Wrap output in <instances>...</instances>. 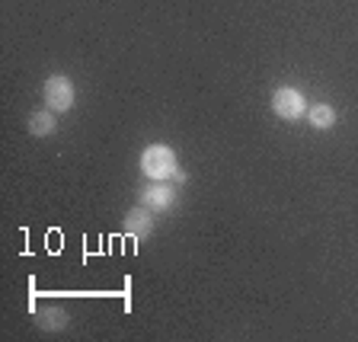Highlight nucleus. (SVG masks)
<instances>
[{
    "label": "nucleus",
    "mask_w": 358,
    "mask_h": 342,
    "mask_svg": "<svg viewBox=\"0 0 358 342\" xmlns=\"http://www.w3.org/2000/svg\"><path fill=\"white\" fill-rule=\"evenodd\" d=\"M125 231L131 234V237H148V234L154 231V211H150L148 205H138V208H131L125 215Z\"/></svg>",
    "instance_id": "nucleus-5"
},
{
    "label": "nucleus",
    "mask_w": 358,
    "mask_h": 342,
    "mask_svg": "<svg viewBox=\"0 0 358 342\" xmlns=\"http://www.w3.org/2000/svg\"><path fill=\"white\" fill-rule=\"evenodd\" d=\"M272 112L285 122H298L307 115V99L298 87H278L272 93Z\"/></svg>",
    "instance_id": "nucleus-3"
},
{
    "label": "nucleus",
    "mask_w": 358,
    "mask_h": 342,
    "mask_svg": "<svg viewBox=\"0 0 358 342\" xmlns=\"http://www.w3.org/2000/svg\"><path fill=\"white\" fill-rule=\"evenodd\" d=\"M307 122H310V128H317V131H327V128H333L336 125V109L329 103H313V106H307V115H304Z\"/></svg>",
    "instance_id": "nucleus-7"
},
{
    "label": "nucleus",
    "mask_w": 358,
    "mask_h": 342,
    "mask_svg": "<svg viewBox=\"0 0 358 342\" xmlns=\"http://www.w3.org/2000/svg\"><path fill=\"white\" fill-rule=\"evenodd\" d=\"M141 173L154 183H164V179H173V183H186V173L179 170V160L173 154V148L166 144H150L141 154Z\"/></svg>",
    "instance_id": "nucleus-1"
},
{
    "label": "nucleus",
    "mask_w": 358,
    "mask_h": 342,
    "mask_svg": "<svg viewBox=\"0 0 358 342\" xmlns=\"http://www.w3.org/2000/svg\"><path fill=\"white\" fill-rule=\"evenodd\" d=\"M64 323H67V313L61 307H48V311L38 313V327L45 333H58V329H64Z\"/></svg>",
    "instance_id": "nucleus-8"
},
{
    "label": "nucleus",
    "mask_w": 358,
    "mask_h": 342,
    "mask_svg": "<svg viewBox=\"0 0 358 342\" xmlns=\"http://www.w3.org/2000/svg\"><path fill=\"white\" fill-rule=\"evenodd\" d=\"M141 205H148L150 211H170L176 205V189L166 183H150L141 189Z\"/></svg>",
    "instance_id": "nucleus-4"
},
{
    "label": "nucleus",
    "mask_w": 358,
    "mask_h": 342,
    "mask_svg": "<svg viewBox=\"0 0 358 342\" xmlns=\"http://www.w3.org/2000/svg\"><path fill=\"white\" fill-rule=\"evenodd\" d=\"M26 128H29V134H36V138H52V134L58 131V112H52V109L32 112Z\"/></svg>",
    "instance_id": "nucleus-6"
},
{
    "label": "nucleus",
    "mask_w": 358,
    "mask_h": 342,
    "mask_svg": "<svg viewBox=\"0 0 358 342\" xmlns=\"http://www.w3.org/2000/svg\"><path fill=\"white\" fill-rule=\"evenodd\" d=\"M42 97H45V109H52V112H71L74 109V99H77V87L74 80L67 74H52L48 80H45L42 87Z\"/></svg>",
    "instance_id": "nucleus-2"
}]
</instances>
